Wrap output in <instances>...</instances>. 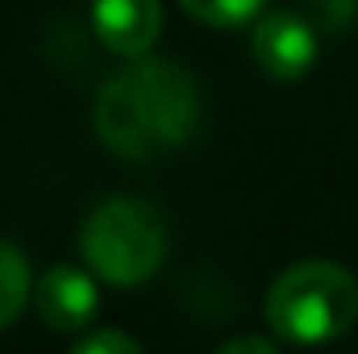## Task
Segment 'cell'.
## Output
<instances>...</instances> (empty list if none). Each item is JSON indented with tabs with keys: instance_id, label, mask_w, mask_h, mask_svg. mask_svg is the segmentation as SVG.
Wrapping results in <instances>:
<instances>
[{
	"instance_id": "obj_9",
	"label": "cell",
	"mask_w": 358,
	"mask_h": 354,
	"mask_svg": "<svg viewBox=\"0 0 358 354\" xmlns=\"http://www.w3.org/2000/svg\"><path fill=\"white\" fill-rule=\"evenodd\" d=\"M71 354H142V346L121 330H96V334H84L71 346Z\"/></svg>"
},
{
	"instance_id": "obj_8",
	"label": "cell",
	"mask_w": 358,
	"mask_h": 354,
	"mask_svg": "<svg viewBox=\"0 0 358 354\" xmlns=\"http://www.w3.org/2000/svg\"><path fill=\"white\" fill-rule=\"evenodd\" d=\"M179 8L187 17H196L200 25H217V29H234L246 21H259L267 0H179Z\"/></svg>"
},
{
	"instance_id": "obj_3",
	"label": "cell",
	"mask_w": 358,
	"mask_h": 354,
	"mask_svg": "<svg viewBox=\"0 0 358 354\" xmlns=\"http://www.w3.org/2000/svg\"><path fill=\"white\" fill-rule=\"evenodd\" d=\"M80 250L104 283L138 288L167 259V221L155 204L134 196L100 200L80 229Z\"/></svg>"
},
{
	"instance_id": "obj_6",
	"label": "cell",
	"mask_w": 358,
	"mask_h": 354,
	"mask_svg": "<svg viewBox=\"0 0 358 354\" xmlns=\"http://www.w3.org/2000/svg\"><path fill=\"white\" fill-rule=\"evenodd\" d=\"M92 25L108 50L125 59H142L155 50L163 34V4L159 0H92Z\"/></svg>"
},
{
	"instance_id": "obj_5",
	"label": "cell",
	"mask_w": 358,
	"mask_h": 354,
	"mask_svg": "<svg viewBox=\"0 0 358 354\" xmlns=\"http://www.w3.org/2000/svg\"><path fill=\"white\" fill-rule=\"evenodd\" d=\"M34 304H38V317L55 330V334H80L96 317V283L84 267L71 263H55L46 267V275L38 279L34 288Z\"/></svg>"
},
{
	"instance_id": "obj_1",
	"label": "cell",
	"mask_w": 358,
	"mask_h": 354,
	"mask_svg": "<svg viewBox=\"0 0 358 354\" xmlns=\"http://www.w3.org/2000/svg\"><path fill=\"white\" fill-rule=\"evenodd\" d=\"M200 125V88L167 59H134L96 92V134L117 159L142 163L192 142Z\"/></svg>"
},
{
	"instance_id": "obj_10",
	"label": "cell",
	"mask_w": 358,
	"mask_h": 354,
	"mask_svg": "<svg viewBox=\"0 0 358 354\" xmlns=\"http://www.w3.org/2000/svg\"><path fill=\"white\" fill-rule=\"evenodd\" d=\"M217 354H279V346L271 338H259V334H246V338H234L225 342Z\"/></svg>"
},
{
	"instance_id": "obj_4",
	"label": "cell",
	"mask_w": 358,
	"mask_h": 354,
	"mask_svg": "<svg viewBox=\"0 0 358 354\" xmlns=\"http://www.w3.org/2000/svg\"><path fill=\"white\" fill-rule=\"evenodd\" d=\"M250 50H255V63L263 67V76L279 80V84H292V80L308 76L317 63V29L304 13L275 8V13H263L255 21Z\"/></svg>"
},
{
	"instance_id": "obj_7",
	"label": "cell",
	"mask_w": 358,
	"mask_h": 354,
	"mask_svg": "<svg viewBox=\"0 0 358 354\" xmlns=\"http://www.w3.org/2000/svg\"><path fill=\"white\" fill-rule=\"evenodd\" d=\"M29 300V259L21 246L0 238V330H8Z\"/></svg>"
},
{
	"instance_id": "obj_2",
	"label": "cell",
	"mask_w": 358,
	"mask_h": 354,
	"mask_svg": "<svg viewBox=\"0 0 358 354\" xmlns=\"http://www.w3.org/2000/svg\"><path fill=\"white\" fill-rule=\"evenodd\" d=\"M358 317V279L342 263L304 259L267 292V325L283 342L321 346L342 338Z\"/></svg>"
}]
</instances>
